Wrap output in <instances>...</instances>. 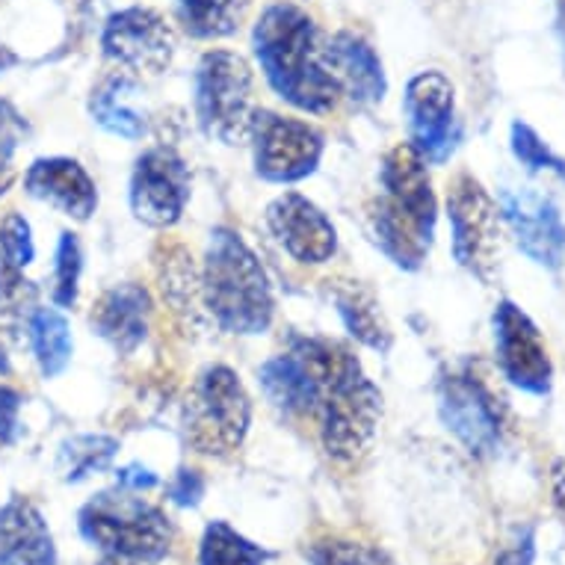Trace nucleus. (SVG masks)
<instances>
[{
    "label": "nucleus",
    "mask_w": 565,
    "mask_h": 565,
    "mask_svg": "<svg viewBox=\"0 0 565 565\" xmlns=\"http://www.w3.org/2000/svg\"><path fill=\"white\" fill-rule=\"evenodd\" d=\"M491 326H494V359L507 382L524 394L545 397L554 382V364L539 326L510 299L498 306Z\"/></svg>",
    "instance_id": "obj_12"
},
{
    "label": "nucleus",
    "mask_w": 565,
    "mask_h": 565,
    "mask_svg": "<svg viewBox=\"0 0 565 565\" xmlns=\"http://www.w3.org/2000/svg\"><path fill=\"white\" fill-rule=\"evenodd\" d=\"M317 373H320V436L329 459L355 465L371 450L382 417V394L362 362L347 347L323 338H311Z\"/></svg>",
    "instance_id": "obj_2"
},
{
    "label": "nucleus",
    "mask_w": 565,
    "mask_h": 565,
    "mask_svg": "<svg viewBox=\"0 0 565 565\" xmlns=\"http://www.w3.org/2000/svg\"><path fill=\"white\" fill-rule=\"evenodd\" d=\"M116 480H119L121 489L142 491V489H154V486H158V473L149 471V468H142V465H128V468L116 471Z\"/></svg>",
    "instance_id": "obj_36"
},
{
    "label": "nucleus",
    "mask_w": 565,
    "mask_h": 565,
    "mask_svg": "<svg viewBox=\"0 0 565 565\" xmlns=\"http://www.w3.org/2000/svg\"><path fill=\"white\" fill-rule=\"evenodd\" d=\"M119 450V441L110 436H75L63 441L56 468L65 482H81L93 473L104 471Z\"/></svg>",
    "instance_id": "obj_27"
},
{
    "label": "nucleus",
    "mask_w": 565,
    "mask_h": 565,
    "mask_svg": "<svg viewBox=\"0 0 565 565\" xmlns=\"http://www.w3.org/2000/svg\"><path fill=\"white\" fill-rule=\"evenodd\" d=\"M199 565H276V556L260 545H252L225 521H214L204 530Z\"/></svg>",
    "instance_id": "obj_26"
},
{
    "label": "nucleus",
    "mask_w": 565,
    "mask_h": 565,
    "mask_svg": "<svg viewBox=\"0 0 565 565\" xmlns=\"http://www.w3.org/2000/svg\"><path fill=\"white\" fill-rule=\"evenodd\" d=\"M98 565H151V563H142V559H121V556H107V559H102Z\"/></svg>",
    "instance_id": "obj_39"
},
{
    "label": "nucleus",
    "mask_w": 565,
    "mask_h": 565,
    "mask_svg": "<svg viewBox=\"0 0 565 565\" xmlns=\"http://www.w3.org/2000/svg\"><path fill=\"white\" fill-rule=\"evenodd\" d=\"M104 54L130 72L160 75L175 56V33L167 19L146 7H130L107 19L102 33Z\"/></svg>",
    "instance_id": "obj_15"
},
{
    "label": "nucleus",
    "mask_w": 565,
    "mask_h": 565,
    "mask_svg": "<svg viewBox=\"0 0 565 565\" xmlns=\"http://www.w3.org/2000/svg\"><path fill=\"white\" fill-rule=\"evenodd\" d=\"M36 285L24 278V269L0 260V311L3 315H33Z\"/></svg>",
    "instance_id": "obj_31"
},
{
    "label": "nucleus",
    "mask_w": 565,
    "mask_h": 565,
    "mask_svg": "<svg viewBox=\"0 0 565 565\" xmlns=\"http://www.w3.org/2000/svg\"><path fill=\"white\" fill-rule=\"evenodd\" d=\"M510 146L515 160L527 172H533V175H545L547 172V175H556L565 181V160L547 146L545 139L539 137L536 130L530 128L527 121H512Z\"/></svg>",
    "instance_id": "obj_28"
},
{
    "label": "nucleus",
    "mask_w": 565,
    "mask_h": 565,
    "mask_svg": "<svg viewBox=\"0 0 565 565\" xmlns=\"http://www.w3.org/2000/svg\"><path fill=\"white\" fill-rule=\"evenodd\" d=\"M530 563H533V536H530V533L524 539H519V542H515V545H512L501 559H498V565H530Z\"/></svg>",
    "instance_id": "obj_37"
},
{
    "label": "nucleus",
    "mask_w": 565,
    "mask_h": 565,
    "mask_svg": "<svg viewBox=\"0 0 565 565\" xmlns=\"http://www.w3.org/2000/svg\"><path fill=\"white\" fill-rule=\"evenodd\" d=\"M33 234H30L28 220L21 214H10L0 223V260H7L12 267H28L33 260Z\"/></svg>",
    "instance_id": "obj_32"
},
{
    "label": "nucleus",
    "mask_w": 565,
    "mask_h": 565,
    "mask_svg": "<svg viewBox=\"0 0 565 565\" xmlns=\"http://www.w3.org/2000/svg\"><path fill=\"white\" fill-rule=\"evenodd\" d=\"M89 113H93L95 125H102L107 134H116V137L139 139L149 130L146 93L128 72H116L95 86L93 98H89Z\"/></svg>",
    "instance_id": "obj_22"
},
{
    "label": "nucleus",
    "mask_w": 565,
    "mask_h": 565,
    "mask_svg": "<svg viewBox=\"0 0 565 565\" xmlns=\"http://www.w3.org/2000/svg\"><path fill=\"white\" fill-rule=\"evenodd\" d=\"M267 225L281 249L299 264H323L334 255L338 234L329 216L306 195L285 193L267 207Z\"/></svg>",
    "instance_id": "obj_16"
},
{
    "label": "nucleus",
    "mask_w": 565,
    "mask_h": 565,
    "mask_svg": "<svg viewBox=\"0 0 565 565\" xmlns=\"http://www.w3.org/2000/svg\"><path fill=\"white\" fill-rule=\"evenodd\" d=\"M19 415H21V394L10 385H0V441L12 445L19 438Z\"/></svg>",
    "instance_id": "obj_35"
},
{
    "label": "nucleus",
    "mask_w": 565,
    "mask_h": 565,
    "mask_svg": "<svg viewBox=\"0 0 565 565\" xmlns=\"http://www.w3.org/2000/svg\"><path fill=\"white\" fill-rule=\"evenodd\" d=\"M252 47L278 98L297 110L323 116L341 93L326 63V42L308 12L294 3H273L255 24Z\"/></svg>",
    "instance_id": "obj_1"
},
{
    "label": "nucleus",
    "mask_w": 565,
    "mask_h": 565,
    "mask_svg": "<svg viewBox=\"0 0 565 565\" xmlns=\"http://www.w3.org/2000/svg\"><path fill=\"white\" fill-rule=\"evenodd\" d=\"M81 533L107 556L158 563L169 554L175 530L160 507L125 491H102L81 510Z\"/></svg>",
    "instance_id": "obj_5"
},
{
    "label": "nucleus",
    "mask_w": 565,
    "mask_h": 565,
    "mask_svg": "<svg viewBox=\"0 0 565 565\" xmlns=\"http://www.w3.org/2000/svg\"><path fill=\"white\" fill-rule=\"evenodd\" d=\"M326 63L334 77V86L343 98L359 107L376 104L385 98L388 81L382 72L376 51L359 33H338L326 42Z\"/></svg>",
    "instance_id": "obj_19"
},
{
    "label": "nucleus",
    "mask_w": 565,
    "mask_h": 565,
    "mask_svg": "<svg viewBox=\"0 0 565 565\" xmlns=\"http://www.w3.org/2000/svg\"><path fill=\"white\" fill-rule=\"evenodd\" d=\"M252 151L255 169L264 181L294 184L317 169L323 158V137L311 125L278 113L255 110L252 119Z\"/></svg>",
    "instance_id": "obj_9"
},
{
    "label": "nucleus",
    "mask_w": 565,
    "mask_h": 565,
    "mask_svg": "<svg viewBox=\"0 0 565 565\" xmlns=\"http://www.w3.org/2000/svg\"><path fill=\"white\" fill-rule=\"evenodd\" d=\"M10 371V359H7V350H3V343H0V373Z\"/></svg>",
    "instance_id": "obj_41"
},
{
    "label": "nucleus",
    "mask_w": 565,
    "mask_h": 565,
    "mask_svg": "<svg viewBox=\"0 0 565 565\" xmlns=\"http://www.w3.org/2000/svg\"><path fill=\"white\" fill-rule=\"evenodd\" d=\"M332 299L352 338H359L371 350H388L391 329L385 323V317H382L380 306H376V299L367 290H362L359 285H343V288H334Z\"/></svg>",
    "instance_id": "obj_23"
},
{
    "label": "nucleus",
    "mask_w": 565,
    "mask_h": 565,
    "mask_svg": "<svg viewBox=\"0 0 565 565\" xmlns=\"http://www.w3.org/2000/svg\"><path fill=\"white\" fill-rule=\"evenodd\" d=\"M12 63H15V56H10L7 51H3V47H0V72H3V68H7V65H12Z\"/></svg>",
    "instance_id": "obj_40"
},
{
    "label": "nucleus",
    "mask_w": 565,
    "mask_h": 565,
    "mask_svg": "<svg viewBox=\"0 0 565 565\" xmlns=\"http://www.w3.org/2000/svg\"><path fill=\"white\" fill-rule=\"evenodd\" d=\"M195 119L207 137L225 146H237L249 137L255 107H252V68L241 54L211 51L199 60L193 77Z\"/></svg>",
    "instance_id": "obj_7"
},
{
    "label": "nucleus",
    "mask_w": 565,
    "mask_h": 565,
    "mask_svg": "<svg viewBox=\"0 0 565 565\" xmlns=\"http://www.w3.org/2000/svg\"><path fill=\"white\" fill-rule=\"evenodd\" d=\"M202 299L216 326L228 334L267 332L276 315L273 288L258 255L232 228L211 232L204 252Z\"/></svg>",
    "instance_id": "obj_4"
},
{
    "label": "nucleus",
    "mask_w": 565,
    "mask_h": 565,
    "mask_svg": "<svg viewBox=\"0 0 565 565\" xmlns=\"http://www.w3.org/2000/svg\"><path fill=\"white\" fill-rule=\"evenodd\" d=\"M30 347L42 376H60L72 359V329L56 308H36L30 315Z\"/></svg>",
    "instance_id": "obj_24"
},
{
    "label": "nucleus",
    "mask_w": 565,
    "mask_h": 565,
    "mask_svg": "<svg viewBox=\"0 0 565 565\" xmlns=\"http://www.w3.org/2000/svg\"><path fill=\"white\" fill-rule=\"evenodd\" d=\"M0 565H56L51 530L24 498L0 507Z\"/></svg>",
    "instance_id": "obj_20"
},
{
    "label": "nucleus",
    "mask_w": 565,
    "mask_h": 565,
    "mask_svg": "<svg viewBox=\"0 0 565 565\" xmlns=\"http://www.w3.org/2000/svg\"><path fill=\"white\" fill-rule=\"evenodd\" d=\"M204 494V480L202 473L193 471V468H181L175 473V480L169 482V501L178 503V507H195L202 501Z\"/></svg>",
    "instance_id": "obj_34"
},
{
    "label": "nucleus",
    "mask_w": 565,
    "mask_h": 565,
    "mask_svg": "<svg viewBox=\"0 0 565 565\" xmlns=\"http://www.w3.org/2000/svg\"><path fill=\"white\" fill-rule=\"evenodd\" d=\"M249 0H175L178 21L195 39H223L241 28Z\"/></svg>",
    "instance_id": "obj_25"
},
{
    "label": "nucleus",
    "mask_w": 565,
    "mask_h": 565,
    "mask_svg": "<svg viewBox=\"0 0 565 565\" xmlns=\"http://www.w3.org/2000/svg\"><path fill=\"white\" fill-rule=\"evenodd\" d=\"M311 565H394L385 554L359 542H326L311 551Z\"/></svg>",
    "instance_id": "obj_33"
},
{
    "label": "nucleus",
    "mask_w": 565,
    "mask_h": 565,
    "mask_svg": "<svg viewBox=\"0 0 565 565\" xmlns=\"http://www.w3.org/2000/svg\"><path fill=\"white\" fill-rule=\"evenodd\" d=\"M438 412L456 441L477 459H486L501 447V406L480 376L462 371L438 382Z\"/></svg>",
    "instance_id": "obj_10"
},
{
    "label": "nucleus",
    "mask_w": 565,
    "mask_h": 565,
    "mask_svg": "<svg viewBox=\"0 0 565 565\" xmlns=\"http://www.w3.org/2000/svg\"><path fill=\"white\" fill-rule=\"evenodd\" d=\"M28 137V121L10 102L0 98V195L7 193L15 181V151L21 149V142Z\"/></svg>",
    "instance_id": "obj_30"
},
{
    "label": "nucleus",
    "mask_w": 565,
    "mask_h": 565,
    "mask_svg": "<svg viewBox=\"0 0 565 565\" xmlns=\"http://www.w3.org/2000/svg\"><path fill=\"white\" fill-rule=\"evenodd\" d=\"M267 399L288 415H315L320 399V373H317L311 338L294 341L288 352L269 359L258 373Z\"/></svg>",
    "instance_id": "obj_17"
},
{
    "label": "nucleus",
    "mask_w": 565,
    "mask_h": 565,
    "mask_svg": "<svg viewBox=\"0 0 565 565\" xmlns=\"http://www.w3.org/2000/svg\"><path fill=\"white\" fill-rule=\"evenodd\" d=\"M24 190L33 199L51 204L60 214L89 220L98 207V190L77 160L72 158H42L28 169Z\"/></svg>",
    "instance_id": "obj_18"
},
{
    "label": "nucleus",
    "mask_w": 565,
    "mask_h": 565,
    "mask_svg": "<svg viewBox=\"0 0 565 565\" xmlns=\"http://www.w3.org/2000/svg\"><path fill=\"white\" fill-rule=\"evenodd\" d=\"M380 199L373 207V234L397 267L417 269L436 237L438 204L427 160L412 142L391 149L380 169Z\"/></svg>",
    "instance_id": "obj_3"
},
{
    "label": "nucleus",
    "mask_w": 565,
    "mask_h": 565,
    "mask_svg": "<svg viewBox=\"0 0 565 565\" xmlns=\"http://www.w3.org/2000/svg\"><path fill=\"white\" fill-rule=\"evenodd\" d=\"M501 220L519 249L536 267L559 269L565 264V220L551 195L530 186H507L501 193Z\"/></svg>",
    "instance_id": "obj_14"
},
{
    "label": "nucleus",
    "mask_w": 565,
    "mask_h": 565,
    "mask_svg": "<svg viewBox=\"0 0 565 565\" xmlns=\"http://www.w3.org/2000/svg\"><path fill=\"white\" fill-rule=\"evenodd\" d=\"M447 216L454 232V255L482 285L494 281L501 267V207L473 175H459L447 195Z\"/></svg>",
    "instance_id": "obj_8"
},
{
    "label": "nucleus",
    "mask_w": 565,
    "mask_h": 565,
    "mask_svg": "<svg viewBox=\"0 0 565 565\" xmlns=\"http://www.w3.org/2000/svg\"><path fill=\"white\" fill-rule=\"evenodd\" d=\"M190 202V169L181 154L167 146L149 149L130 175V211L139 223L169 228Z\"/></svg>",
    "instance_id": "obj_13"
},
{
    "label": "nucleus",
    "mask_w": 565,
    "mask_h": 565,
    "mask_svg": "<svg viewBox=\"0 0 565 565\" xmlns=\"http://www.w3.org/2000/svg\"><path fill=\"white\" fill-rule=\"evenodd\" d=\"M84 269V255L75 234H63L56 246L54 260V302L60 308H72L77 302V281Z\"/></svg>",
    "instance_id": "obj_29"
},
{
    "label": "nucleus",
    "mask_w": 565,
    "mask_h": 565,
    "mask_svg": "<svg viewBox=\"0 0 565 565\" xmlns=\"http://www.w3.org/2000/svg\"><path fill=\"white\" fill-rule=\"evenodd\" d=\"M151 302L139 285H116L93 308V329L113 350L134 352L149 332Z\"/></svg>",
    "instance_id": "obj_21"
},
{
    "label": "nucleus",
    "mask_w": 565,
    "mask_h": 565,
    "mask_svg": "<svg viewBox=\"0 0 565 565\" xmlns=\"http://www.w3.org/2000/svg\"><path fill=\"white\" fill-rule=\"evenodd\" d=\"M403 107L412 130V146L420 151V158L427 163H445L462 137L456 119L454 84L436 68L420 72L408 81Z\"/></svg>",
    "instance_id": "obj_11"
},
{
    "label": "nucleus",
    "mask_w": 565,
    "mask_h": 565,
    "mask_svg": "<svg viewBox=\"0 0 565 565\" xmlns=\"http://www.w3.org/2000/svg\"><path fill=\"white\" fill-rule=\"evenodd\" d=\"M556 3V36H559V47L565 56V0H554Z\"/></svg>",
    "instance_id": "obj_38"
},
{
    "label": "nucleus",
    "mask_w": 565,
    "mask_h": 565,
    "mask_svg": "<svg viewBox=\"0 0 565 565\" xmlns=\"http://www.w3.org/2000/svg\"><path fill=\"white\" fill-rule=\"evenodd\" d=\"M252 403L237 373L214 364L195 380L184 403L186 441L204 456H232L249 433Z\"/></svg>",
    "instance_id": "obj_6"
}]
</instances>
